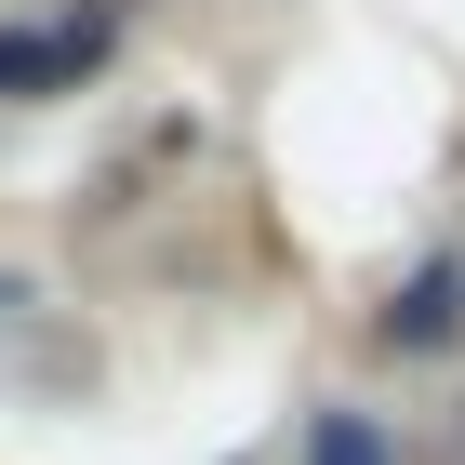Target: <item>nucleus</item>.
Wrapping results in <instances>:
<instances>
[{"label":"nucleus","instance_id":"1","mask_svg":"<svg viewBox=\"0 0 465 465\" xmlns=\"http://www.w3.org/2000/svg\"><path fill=\"white\" fill-rule=\"evenodd\" d=\"M386 332H399V346H439V332H452V280H426V292H412Z\"/></svg>","mask_w":465,"mask_h":465},{"label":"nucleus","instance_id":"2","mask_svg":"<svg viewBox=\"0 0 465 465\" xmlns=\"http://www.w3.org/2000/svg\"><path fill=\"white\" fill-rule=\"evenodd\" d=\"M320 465H386V452H372L359 426H320Z\"/></svg>","mask_w":465,"mask_h":465}]
</instances>
